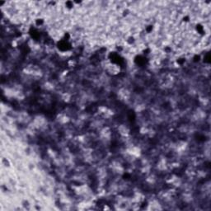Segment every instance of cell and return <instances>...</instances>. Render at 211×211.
<instances>
[{
	"instance_id": "cell-9",
	"label": "cell",
	"mask_w": 211,
	"mask_h": 211,
	"mask_svg": "<svg viewBox=\"0 0 211 211\" xmlns=\"http://www.w3.org/2000/svg\"><path fill=\"white\" fill-rule=\"evenodd\" d=\"M67 64H68V66L70 67V68H74L77 65V61H76L74 59H69L68 61H67Z\"/></svg>"
},
{
	"instance_id": "cell-6",
	"label": "cell",
	"mask_w": 211,
	"mask_h": 211,
	"mask_svg": "<svg viewBox=\"0 0 211 211\" xmlns=\"http://www.w3.org/2000/svg\"><path fill=\"white\" fill-rule=\"evenodd\" d=\"M130 91L126 88H120L118 92V97H120V99L123 101L128 100L130 98Z\"/></svg>"
},
{
	"instance_id": "cell-2",
	"label": "cell",
	"mask_w": 211,
	"mask_h": 211,
	"mask_svg": "<svg viewBox=\"0 0 211 211\" xmlns=\"http://www.w3.org/2000/svg\"><path fill=\"white\" fill-rule=\"evenodd\" d=\"M97 113L99 116L104 119H110V117L113 115V111L105 106H101L97 108Z\"/></svg>"
},
{
	"instance_id": "cell-4",
	"label": "cell",
	"mask_w": 211,
	"mask_h": 211,
	"mask_svg": "<svg viewBox=\"0 0 211 211\" xmlns=\"http://www.w3.org/2000/svg\"><path fill=\"white\" fill-rule=\"evenodd\" d=\"M100 135L103 140H110V138L111 137V130H110V127L106 126L101 129L100 130Z\"/></svg>"
},
{
	"instance_id": "cell-3",
	"label": "cell",
	"mask_w": 211,
	"mask_h": 211,
	"mask_svg": "<svg viewBox=\"0 0 211 211\" xmlns=\"http://www.w3.org/2000/svg\"><path fill=\"white\" fill-rule=\"evenodd\" d=\"M117 131L118 133L121 137L123 138H128L130 135V130L127 126L126 125H120L118 128H117Z\"/></svg>"
},
{
	"instance_id": "cell-1",
	"label": "cell",
	"mask_w": 211,
	"mask_h": 211,
	"mask_svg": "<svg viewBox=\"0 0 211 211\" xmlns=\"http://www.w3.org/2000/svg\"><path fill=\"white\" fill-rule=\"evenodd\" d=\"M106 71L109 75L117 76L120 73L121 69L119 64L113 62H107L106 64Z\"/></svg>"
},
{
	"instance_id": "cell-7",
	"label": "cell",
	"mask_w": 211,
	"mask_h": 211,
	"mask_svg": "<svg viewBox=\"0 0 211 211\" xmlns=\"http://www.w3.org/2000/svg\"><path fill=\"white\" fill-rule=\"evenodd\" d=\"M61 99H62V101H64V102H69V101H71L72 99V95L69 93V92H64L62 95H61Z\"/></svg>"
},
{
	"instance_id": "cell-5",
	"label": "cell",
	"mask_w": 211,
	"mask_h": 211,
	"mask_svg": "<svg viewBox=\"0 0 211 211\" xmlns=\"http://www.w3.org/2000/svg\"><path fill=\"white\" fill-rule=\"evenodd\" d=\"M56 120H57V121L59 122L60 125H66L69 122L70 118H69V115H66L65 113H60V114H58L57 115Z\"/></svg>"
},
{
	"instance_id": "cell-8",
	"label": "cell",
	"mask_w": 211,
	"mask_h": 211,
	"mask_svg": "<svg viewBox=\"0 0 211 211\" xmlns=\"http://www.w3.org/2000/svg\"><path fill=\"white\" fill-rule=\"evenodd\" d=\"M2 168H6V169H8V168H11V163H10L9 159L7 158H4V157H2Z\"/></svg>"
},
{
	"instance_id": "cell-10",
	"label": "cell",
	"mask_w": 211,
	"mask_h": 211,
	"mask_svg": "<svg viewBox=\"0 0 211 211\" xmlns=\"http://www.w3.org/2000/svg\"><path fill=\"white\" fill-rule=\"evenodd\" d=\"M110 209V207H108V204H104V207L102 208V209H104V210H108V209Z\"/></svg>"
}]
</instances>
